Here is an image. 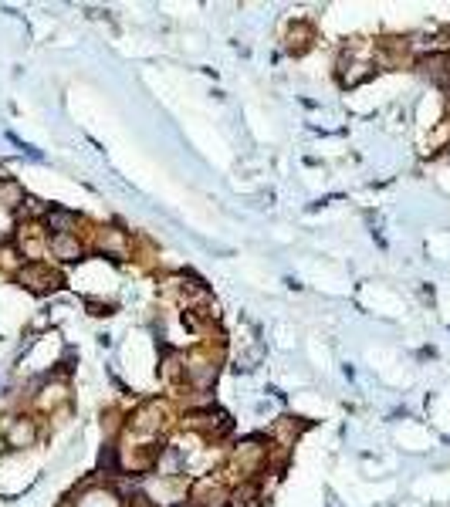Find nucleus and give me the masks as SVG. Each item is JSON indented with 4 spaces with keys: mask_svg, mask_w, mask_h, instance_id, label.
I'll use <instances>...</instances> for the list:
<instances>
[{
    "mask_svg": "<svg viewBox=\"0 0 450 507\" xmlns=\"http://www.w3.org/2000/svg\"><path fill=\"white\" fill-rule=\"evenodd\" d=\"M264 504V487L257 480H244L240 487L231 494V504L227 507H261Z\"/></svg>",
    "mask_w": 450,
    "mask_h": 507,
    "instance_id": "nucleus-10",
    "label": "nucleus"
},
{
    "mask_svg": "<svg viewBox=\"0 0 450 507\" xmlns=\"http://www.w3.org/2000/svg\"><path fill=\"white\" fill-rule=\"evenodd\" d=\"M24 203V186H20L18 179H11V176H4L0 179V207H20Z\"/></svg>",
    "mask_w": 450,
    "mask_h": 507,
    "instance_id": "nucleus-13",
    "label": "nucleus"
},
{
    "mask_svg": "<svg viewBox=\"0 0 450 507\" xmlns=\"http://www.w3.org/2000/svg\"><path fill=\"white\" fill-rule=\"evenodd\" d=\"M129 426L136 429V433H142V436L159 433V426H163V403H159V399H146V403L129 416Z\"/></svg>",
    "mask_w": 450,
    "mask_h": 507,
    "instance_id": "nucleus-6",
    "label": "nucleus"
},
{
    "mask_svg": "<svg viewBox=\"0 0 450 507\" xmlns=\"http://www.w3.org/2000/svg\"><path fill=\"white\" fill-rule=\"evenodd\" d=\"M308 38H312V27H308V24H294L292 31H288V48L301 55V51L308 48Z\"/></svg>",
    "mask_w": 450,
    "mask_h": 507,
    "instance_id": "nucleus-15",
    "label": "nucleus"
},
{
    "mask_svg": "<svg viewBox=\"0 0 450 507\" xmlns=\"http://www.w3.org/2000/svg\"><path fill=\"white\" fill-rule=\"evenodd\" d=\"M227 501H231V490L214 473L196 477L190 484V507H227Z\"/></svg>",
    "mask_w": 450,
    "mask_h": 507,
    "instance_id": "nucleus-1",
    "label": "nucleus"
},
{
    "mask_svg": "<svg viewBox=\"0 0 450 507\" xmlns=\"http://www.w3.org/2000/svg\"><path fill=\"white\" fill-rule=\"evenodd\" d=\"M264 460H268V447H261V440H257V436H254V440H244V443L234 450V457H231V464H234V467H240L247 477L264 467Z\"/></svg>",
    "mask_w": 450,
    "mask_h": 507,
    "instance_id": "nucleus-5",
    "label": "nucleus"
},
{
    "mask_svg": "<svg viewBox=\"0 0 450 507\" xmlns=\"http://www.w3.org/2000/svg\"><path fill=\"white\" fill-rule=\"evenodd\" d=\"M44 227H48V237L75 234V227H79V214L61 210V207H51V210L44 214Z\"/></svg>",
    "mask_w": 450,
    "mask_h": 507,
    "instance_id": "nucleus-9",
    "label": "nucleus"
},
{
    "mask_svg": "<svg viewBox=\"0 0 450 507\" xmlns=\"http://www.w3.org/2000/svg\"><path fill=\"white\" fill-rule=\"evenodd\" d=\"M61 403H68V386H61V382H55V386H44V389L34 396V406H38L41 412L58 410Z\"/></svg>",
    "mask_w": 450,
    "mask_h": 507,
    "instance_id": "nucleus-12",
    "label": "nucleus"
},
{
    "mask_svg": "<svg viewBox=\"0 0 450 507\" xmlns=\"http://www.w3.org/2000/svg\"><path fill=\"white\" fill-rule=\"evenodd\" d=\"M183 423H186L190 429H196V433H203L207 440H210V436H220V433H227V429H231V419H227V412H220V410L190 412Z\"/></svg>",
    "mask_w": 450,
    "mask_h": 507,
    "instance_id": "nucleus-4",
    "label": "nucleus"
},
{
    "mask_svg": "<svg viewBox=\"0 0 450 507\" xmlns=\"http://www.w3.org/2000/svg\"><path fill=\"white\" fill-rule=\"evenodd\" d=\"M129 507H159V504H153L149 497H136V501H132V504H129Z\"/></svg>",
    "mask_w": 450,
    "mask_h": 507,
    "instance_id": "nucleus-16",
    "label": "nucleus"
},
{
    "mask_svg": "<svg viewBox=\"0 0 450 507\" xmlns=\"http://www.w3.org/2000/svg\"><path fill=\"white\" fill-rule=\"evenodd\" d=\"M75 507H118V494L112 487H85Z\"/></svg>",
    "mask_w": 450,
    "mask_h": 507,
    "instance_id": "nucleus-11",
    "label": "nucleus"
},
{
    "mask_svg": "<svg viewBox=\"0 0 450 507\" xmlns=\"http://www.w3.org/2000/svg\"><path fill=\"white\" fill-rule=\"evenodd\" d=\"M48 254L64 261V264H71V261L85 257V247H81V240L75 234H58V237H48Z\"/></svg>",
    "mask_w": 450,
    "mask_h": 507,
    "instance_id": "nucleus-8",
    "label": "nucleus"
},
{
    "mask_svg": "<svg viewBox=\"0 0 450 507\" xmlns=\"http://www.w3.org/2000/svg\"><path fill=\"white\" fill-rule=\"evenodd\" d=\"M98 247H102V251H112V254H122L125 251V234L109 227V230H102V237H98Z\"/></svg>",
    "mask_w": 450,
    "mask_h": 507,
    "instance_id": "nucleus-14",
    "label": "nucleus"
},
{
    "mask_svg": "<svg viewBox=\"0 0 450 507\" xmlns=\"http://www.w3.org/2000/svg\"><path fill=\"white\" fill-rule=\"evenodd\" d=\"M14 277L34 294H44V291H51V288H58V274L51 271L48 264H41V261H27Z\"/></svg>",
    "mask_w": 450,
    "mask_h": 507,
    "instance_id": "nucleus-3",
    "label": "nucleus"
},
{
    "mask_svg": "<svg viewBox=\"0 0 450 507\" xmlns=\"http://www.w3.org/2000/svg\"><path fill=\"white\" fill-rule=\"evenodd\" d=\"M0 433H4V443L11 450H24V447H34V440H38V423H34L31 416H4Z\"/></svg>",
    "mask_w": 450,
    "mask_h": 507,
    "instance_id": "nucleus-2",
    "label": "nucleus"
},
{
    "mask_svg": "<svg viewBox=\"0 0 450 507\" xmlns=\"http://www.w3.org/2000/svg\"><path fill=\"white\" fill-rule=\"evenodd\" d=\"M416 64H420V71H423L433 85L450 88V51H437V55L430 51V55H423Z\"/></svg>",
    "mask_w": 450,
    "mask_h": 507,
    "instance_id": "nucleus-7",
    "label": "nucleus"
},
{
    "mask_svg": "<svg viewBox=\"0 0 450 507\" xmlns=\"http://www.w3.org/2000/svg\"><path fill=\"white\" fill-rule=\"evenodd\" d=\"M177 507H190V504H177Z\"/></svg>",
    "mask_w": 450,
    "mask_h": 507,
    "instance_id": "nucleus-17",
    "label": "nucleus"
}]
</instances>
